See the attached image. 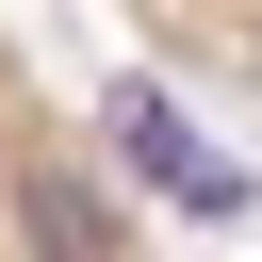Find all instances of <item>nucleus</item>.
Returning a JSON list of instances; mask_svg holds the SVG:
<instances>
[{"instance_id": "f257e3e1", "label": "nucleus", "mask_w": 262, "mask_h": 262, "mask_svg": "<svg viewBox=\"0 0 262 262\" xmlns=\"http://www.w3.org/2000/svg\"><path fill=\"white\" fill-rule=\"evenodd\" d=\"M0 262H164L147 246V196L98 147V115L16 33H0Z\"/></svg>"}]
</instances>
